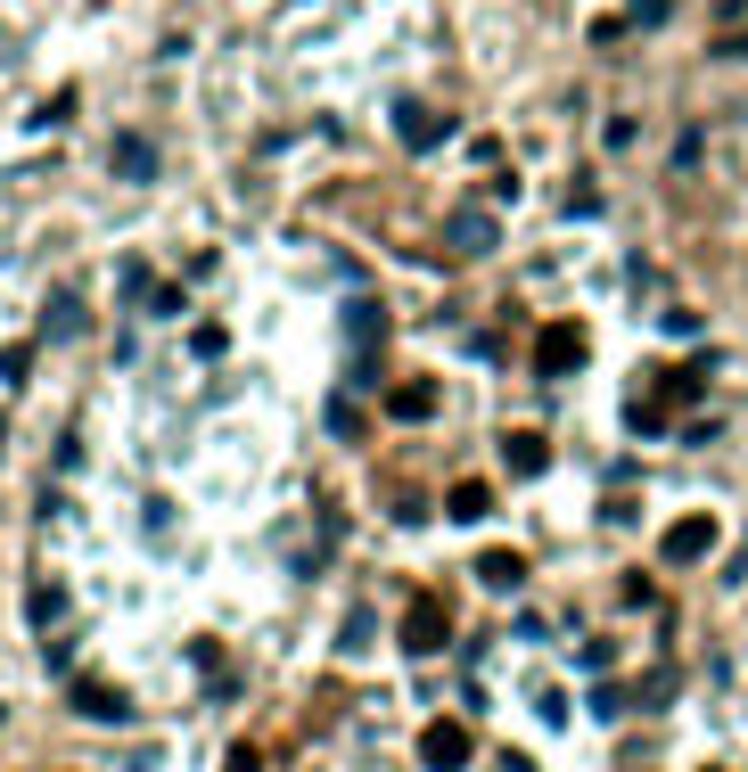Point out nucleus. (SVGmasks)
Segmentation results:
<instances>
[{"mask_svg": "<svg viewBox=\"0 0 748 772\" xmlns=\"http://www.w3.org/2000/svg\"><path fill=\"white\" fill-rule=\"evenodd\" d=\"M25 370H34V353H25V346L0 353V378H9V386H25Z\"/></svg>", "mask_w": 748, "mask_h": 772, "instance_id": "4468645a", "label": "nucleus"}, {"mask_svg": "<svg viewBox=\"0 0 748 772\" xmlns=\"http://www.w3.org/2000/svg\"><path fill=\"white\" fill-rule=\"evenodd\" d=\"M445 642H452V617L436 600H412V617H403V649H412V658H436Z\"/></svg>", "mask_w": 748, "mask_h": 772, "instance_id": "7ed1b4c3", "label": "nucleus"}, {"mask_svg": "<svg viewBox=\"0 0 748 772\" xmlns=\"http://www.w3.org/2000/svg\"><path fill=\"white\" fill-rule=\"evenodd\" d=\"M387 411H395V420H428V411H436V395H428V386H395V395H387Z\"/></svg>", "mask_w": 748, "mask_h": 772, "instance_id": "9d476101", "label": "nucleus"}, {"mask_svg": "<svg viewBox=\"0 0 748 772\" xmlns=\"http://www.w3.org/2000/svg\"><path fill=\"white\" fill-rule=\"evenodd\" d=\"M452 247H461V256H486V247H494V222L477 214V206H469V214H452Z\"/></svg>", "mask_w": 748, "mask_h": 772, "instance_id": "6e6552de", "label": "nucleus"}, {"mask_svg": "<svg viewBox=\"0 0 748 772\" xmlns=\"http://www.w3.org/2000/svg\"><path fill=\"white\" fill-rule=\"evenodd\" d=\"M519 575H526V559H519V551H486V559H477V584H494V592H510Z\"/></svg>", "mask_w": 748, "mask_h": 772, "instance_id": "1a4fd4ad", "label": "nucleus"}, {"mask_svg": "<svg viewBox=\"0 0 748 772\" xmlns=\"http://www.w3.org/2000/svg\"><path fill=\"white\" fill-rule=\"evenodd\" d=\"M486 510H494L486 485H452V518H486Z\"/></svg>", "mask_w": 748, "mask_h": 772, "instance_id": "ddd939ff", "label": "nucleus"}, {"mask_svg": "<svg viewBox=\"0 0 748 772\" xmlns=\"http://www.w3.org/2000/svg\"><path fill=\"white\" fill-rule=\"evenodd\" d=\"M625 420H634L641 436H658V427H666V403H634V411H625Z\"/></svg>", "mask_w": 748, "mask_h": 772, "instance_id": "2eb2a0df", "label": "nucleus"}, {"mask_svg": "<svg viewBox=\"0 0 748 772\" xmlns=\"http://www.w3.org/2000/svg\"><path fill=\"white\" fill-rule=\"evenodd\" d=\"M66 699H75V715H91V723H132V699L108 690V682H75Z\"/></svg>", "mask_w": 748, "mask_h": 772, "instance_id": "39448f33", "label": "nucleus"}, {"mask_svg": "<svg viewBox=\"0 0 748 772\" xmlns=\"http://www.w3.org/2000/svg\"><path fill=\"white\" fill-rule=\"evenodd\" d=\"M576 362H584V329H576V321H551V329L535 337V370H543V378H568Z\"/></svg>", "mask_w": 748, "mask_h": 772, "instance_id": "f03ea898", "label": "nucleus"}, {"mask_svg": "<svg viewBox=\"0 0 748 772\" xmlns=\"http://www.w3.org/2000/svg\"><path fill=\"white\" fill-rule=\"evenodd\" d=\"M115 173H132V182H140V173H157V148H149V140H115Z\"/></svg>", "mask_w": 748, "mask_h": 772, "instance_id": "9b49d317", "label": "nucleus"}, {"mask_svg": "<svg viewBox=\"0 0 748 772\" xmlns=\"http://www.w3.org/2000/svg\"><path fill=\"white\" fill-rule=\"evenodd\" d=\"M469 756H477V739H469V723H428V732H420V764H428V772H461L469 764Z\"/></svg>", "mask_w": 748, "mask_h": 772, "instance_id": "f257e3e1", "label": "nucleus"}, {"mask_svg": "<svg viewBox=\"0 0 748 772\" xmlns=\"http://www.w3.org/2000/svg\"><path fill=\"white\" fill-rule=\"evenodd\" d=\"M715 551V518H674L666 526V559L674 568H691V559H708Z\"/></svg>", "mask_w": 748, "mask_h": 772, "instance_id": "20e7f679", "label": "nucleus"}, {"mask_svg": "<svg viewBox=\"0 0 748 772\" xmlns=\"http://www.w3.org/2000/svg\"><path fill=\"white\" fill-rule=\"evenodd\" d=\"M625 25H666V0H634V9H625Z\"/></svg>", "mask_w": 748, "mask_h": 772, "instance_id": "dca6fc26", "label": "nucleus"}, {"mask_svg": "<svg viewBox=\"0 0 748 772\" xmlns=\"http://www.w3.org/2000/svg\"><path fill=\"white\" fill-rule=\"evenodd\" d=\"M395 124H403V140H412V148H436V140H445V124H436L420 99H395Z\"/></svg>", "mask_w": 748, "mask_h": 772, "instance_id": "0eeeda50", "label": "nucleus"}, {"mask_svg": "<svg viewBox=\"0 0 748 772\" xmlns=\"http://www.w3.org/2000/svg\"><path fill=\"white\" fill-rule=\"evenodd\" d=\"M502 460H510V469H519V477H535L543 460H551V444H543L535 427H510V436H502Z\"/></svg>", "mask_w": 748, "mask_h": 772, "instance_id": "423d86ee", "label": "nucleus"}, {"mask_svg": "<svg viewBox=\"0 0 748 772\" xmlns=\"http://www.w3.org/2000/svg\"><path fill=\"white\" fill-rule=\"evenodd\" d=\"M230 772H263V756L255 748H230Z\"/></svg>", "mask_w": 748, "mask_h": 772, "instance_id": "f3484780", "label": "nucleus"}, {"mask_svg": "<svg viewBox=\"0 0 748 772\" xmlns=\"http://www.w3.org/2000/svg\"><path fill=\"white\" fill-rule=\"evenodd\" d=\"M83 329V304L75 296H50V337H75Z\"/></svg>", "mask_w": 748, "mask_h": 772, "instance_id": "f8f14e48", "label": "nucleus"}]
</instances>
